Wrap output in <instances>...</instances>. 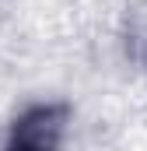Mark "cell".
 <instances>
[{
  "label": "cell",
  "mask_w": 147,
  "mask_h": 151,
  "mask_svg": "<svg viewBox=\"0 0 147 151\" xmlns=\"http://www.w3.org/2000/svg\"><path fill=\"white\" fill-rule=\"evenodd\" d=\"M67 106H32L14 119L4 151H60L67 130Z\"/></svg>",
  "instance_id": "1"
}]
</instances>
